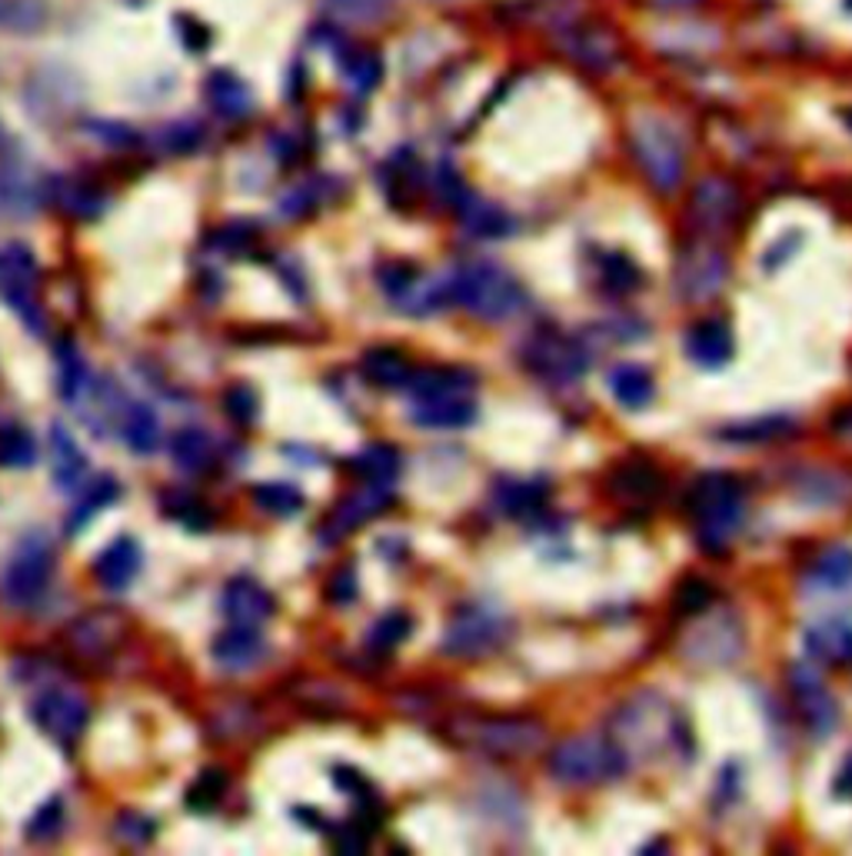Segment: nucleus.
<instances>
[{"instance_id":"7ed1b4c3","label":"nucleus","mask_w":852,"mask_h":856,"mask_svg":"<svg viewBox=\"0 0 852 856\" xmlns=\"http://www.w3.org/2000/svg\"><path fill=\"white\" fill-rule=\"evenodd\" d=\"M626 770V753L603 736H573L550 753V776L563 786H590L616 780Z\"/></svg>"},{"instance_id":"f03ea898","label":"nucleus","mask_w":852,"mask_h":856,"mask_svg":"<svg viewBox=\"0 0 852 856\" xmlns=\"http://www.w3.org/2000/svg\"><path fill=\"white\" fill-rule=\"evenodd\" d=\"M450 300L484 320H507L523 307V287L497 264H467L447 280Z\"/></svg>"},{"instance_id":"a878e982","label":"nucleus","mask_w":852,"mask_h":856,"mask_svg":"<svg viewBox=\"0 0 852 856\" xmlns=\"http://www.w3.org/2000/svg\"><path fill=\"white\" fill-rule=\"evenodd\" d=\"M48 21V0H0V31L4 34H41Z\"/></svg>"},{"instance_id":"6e6d98bb","label":"nucleus","mask_w":852,"mask_h":856,"mask_svg":"<svg viewBox=\"0 0 852 856\" xmlns=\"http://www.w3.org/2000/svg\"><path fill=\"white\" fill-rule=\"evenodd\" d=\"M845 121H849V127H852V111H849V114H845Z\"/></svg>"},{"instance_id":"4468645a","label":"nucleus","mask_w":852,"mask_h":856,"mask_svg":"<svg viewBox=\"0 0 852 856\" xmlns=\"http://www.w3.org/2000/svg\"><path fill=\"white\" fill-rule=\"evenodd\" d=\"M220 610L230 623L237 627H260L273 617L277 604L273 597L250 577H237L224 587V597H220Z\"/></svg>"},{"instance_id":"79ce46f5","label":"nucleus","mask_w":852,"mask_h":856,"mask_svg":"<svg viewBox=\"0 0 852 856\" xmlns=\"http://www.w3.org/2000/svg\"><path fill=\"white\" fill-rule=\"evenodd\" d=\"M789 431V420L782 416H762V420H739L732 426H726L723 437L736 441V444H759V441H772L779 434Z\"/></svg>"},{"instance_id":"864d4df0","label":"nucleus","mask_w":852,"mask_h":856,"mask_svg":"<svg viewBox=\"0 0 852 856\" xmlns=\"http://www.w3.org/2000/svg\"><path fill=\"white\" fill-rule=\"evenodd\" d=\"M835 793L845 796V800H852V753L842 760V770H839V776H835Z\"/></svg>"},{"instance_id":"39448f33","label":"nucleus","mask_w":852,"mask_h":856,"mask_svg":"<svg viewBox=\"0 0 852 856\" xmlns=\"http://www.w3.org/2000/svg\"><path fill=\"white\" fill-rule=\"evenodd\" d=\"M633 154L659 194H673L686 174V154L676 131L656 117H646L633 127Z\"/></svg>"},{"instance_id":"9b49d317","label":"nucleus","mask_w":852,"mask_h":856,"mask_svg":"<svg viewBox=\"0 0 852 856\" xmlns=\"http://www.w3.org/2000/svg\"><path fill=\"white\" fill-rule=\"evenodd\" d=\"M726 277V257L706 244H693L676 260V293L683 300H703L719 290Z\"/></svg>"},{"instance_id":"58836bf2","label":"nucleus","mask_w":852,"mask_h":856,"mask_svg":"<svg viewBox=\"0 0 852 856\" xmlns=\"http://www.w3.org/2000/svg\"><path fill=\"white\" fill-rule=\"evenodd\" d=\"M38 464V444L24 426H4L0 431V467H34Z\"/></svg>"},{"instance_id":"dca6fc26","label":"nucleus","mask_w":852,"mask_h":856,"mask_svg":"<svg viewBox=\"0 0 852 856\" xmlns=\"http://www.w3.org/2000/svg\"><path fill=\"white\" fill-rule=\"evenodd\" d=\"M560 44H563V51L570 54V61H576V64H583V68H590V71H610V68L616 64V54H620V48H616V41H613L610 31L583 28V24L563 31V34H560Z\"/></svg>"},{"instance_id":"5fc2aeb1","label":"nucleus","mask_w":852,"mask_h":856,"mask_svg":"<svg viewBox=\"0 0 852 856\" xmlns=\"http://www.w3.org/2000/svg\"><path fill=\"white\" fill-rule=\"evenodd\" d=\"M646 4H653L659 11H693L703 4V0H646Z\"/></svg>"},{"instance_id":"c9c22d12","label":"nucleus","mask_w":852,"mask_h":856,"mask_svg":"<svg viewBox=\"0 0 852 856\" xmlns=\"http://www.w3.org/2000/svg\"><path fill=\"white\" fill-rule=\"evenodd\" d=\"M809 580H812L815 590H839V587H849V580H852V550L832 547V550L819 554L815 564H812Z\"/></svg>"},{"instance_id":"c85d7f7f","label":"nucleus","mask_w":852,"mask_h":856,"mask_svg":"<svg viewBox=\"0 0 852 856\" xmlns=\"http://www.w3.org/2000/svg\"><path fill=\"white\" fill-rule=\"evenodd\" d=\"M51 197L64 214L81 217V220H94L104 210V194L97 187L84 184V181H58L51 187Z\"/></svg>"},{"instance_id":"37998d69","label":"nucleus","mask_w":852,"mask_h":856,"mask_svg":"<svg viewBox=\"0 0 852 856\" xmlns=\"http://www.w3.org/2000/svg\"><path fill=\"white\" fill-rule=\"evenodd\" d=\"M61 826H64V800H61V796H51L44 806L34 809V816H31L28 826H24V836H28L31 843H48V839H54V836L61 833Z\"/></svg>"},{"instance_id":"412c9836","label":"nucleus","mask_w":852,"mask_h":856,"mask_svg":"<svg viewBox=\"0 0 852 856\" xmlns=\"http://www.w3.org/2000/svg\"><path fill=\"white\" fill-rule=\"evenodd\" d=\"M736 190L726 184V181H719V177H709V181H703L699 187H696V194H693V217L696 220H703L706 227H726L729 220H732V214H736Z\"/></svg>"},{"instance_id":"7c9ffc66","label":"nucleus","mask_w":852,"mask_h":856,"mask_svg":"<svg viewBox=\"0 0 852 856\" xmlns=\"http://www.w3.org/2000/svg\"><path fill=\"white\" fill-rule=\"evenodd\" d=\"M117 497H121V484H117L114 477H97L94 484H87V491L81 494L77 507H74L71 517H67V534H71V537L81 534V527H87L91 517L101 514L104 507L117 504Z\"/></svg>"},{"instance_id":"f8f14e48","label":"nucleus","mask_w":852,"mask_h":856,"mask_svg":"<svg viewBox=\"0 0 852 856\" xmlns=\"http://www.w3.org/2000/svg\"><path fill=\"white\" fill-rule=\"evenodd\" d=\"M527 363L540 377H547L550 383H573L586 370V353H583V347L576 340H567V337H557V333H543V337L530 340Z\"/></svg>"},{"instance_id":"2f4dec72","label":"nucleus","mask_w":852,"mask_h":856,"mask_svg":"<svg viewBox=\"0 0 852 856\" xmlns=\"http://www.w3.org/2000/svg\"><path fill=\"white\" fill-rule=\"evenodd\" d=\"M174 464L187 474H200L210 461H214V441L200 426H184V431L174 437L170 444Z\"/></svg>"},{"instance_id":"ea45409f","label":"nucleus","mask_w":852,"mask_h":856,"mask_svg":"<svg viewBox=\"0 0 852 856\" xmlns=\"http://www.w3.org/2000/svg\"><path fill=\"white\" fill-rule=\"evenodd\" d=\"M253 504L273 517H293L303 510V494L290 484H260L253 491Z\"/></svg>"},{"instance_id":"2eb2a0df","label":"nucleus","mask_w":852,"mask_h":856,"mask_svg":"<svg viewBox=\"0 0 852 856\" xmlns=\"http://www.w3.org/2000/svg\"><path fill=\"white\" fill-rule=\"evenodd\" d=\"M144 567V557H141V544L134 537H117L111 547L101 550V557L94 560V580L104 587V590H127L137 574Z\"/></svg>"},{"instance_id":"1a4fd4ad","label":"nucleus","mask_w":852,"mask_h":856,"mask_svg":"<svg viewBox=\"0 0 852 856\" xmlns=\"http://www.w3.org/2000/svg\"><path fill=\"white\" fill-rule=\"evenodd\" d=\"M413 423L426 426V431H457L477 420V400L470 390H430V393H413L409 406Z\"/></svg>"},{"instance_id":"b1692460","label":"nucleus","mask_w":852,"mask_h":856,"mask_svg":"<svg viewBox=\"0 0 852 856\" xmlns=\"http://www.w3.org/2000/svg\"><path fill=\"white\" fill-rule=\"evenodd\" d=\"M51 447H54V484L61 491H77L84 474H87V457H84V451L77 447V441L71 437V431L64 423H54Z\"/></svg>"},{"instance_id":"49530a36","label":"nucleus","mask_w":852,"mask_h":856,"mask_svg":"<svg viewBox=\"0 0 852 856\" xmlns=\"http://www.w3.org/2000/svg\"><path fill=\"white\" fill-rule=\"evenodd\" d=\"M224 410H227V416H230L233 423L250 426V423L257 420L260 400H257V393H253L250 386H230V390L224 393Z\"/></svg>"},{"instance_id":"f257e3e1","label":"nucleus","mask_w":852,"mask_h":856,"mask_svg":"<svg viewBox=\"0 0 852 856\" xmlns=\"http://www.w3.org/2000/svg\"><path fill=\"white\" fill-rule=\"evenodd\" d=\"M689 514H693V527L703 547L709 550H723L746 514V494L742 484L729 474H703L693 491H689Z\"/></svg>"},{"instance_id":"6e6552de","label":"nucleus","mask_w":852,"mask_h":856,"mask_svg":"<svg viewBox=\"0 0 852 856\" xmlns=\"http://www.w3.org/2000/svg\"><path fill=\"white\" fill-rule=\"evenodd\" d=\"M31 713H34V723H38L51 740H58L61 746H71V743L84 733V726H87V720H91L87 700H84L81 693L61 690V687H58V690H44V693L34 700Z\"/></svg>"},{"instance_id":"09e8293b","label":"nucleus","mask_w":852,"mask_h":856,"mask_svg":"<svg viewBox=\"0 0 852 856\" xmlns=\"http://www.w3.org/2000/svg\"><path fill=\"white\" fill-rule=\"evenodd\" d=\"M164 144H167V151H174V154H190V151H197V144H200V127H197V124H174V127L164 134Z\"/></svg>"},{"instance_id":"603ef678","label":"nucleus","mask_w":852,"mask_h":856,"mask_svg":"<svg viewBox=\"0 0 852 856\" xmlns=\"http://www.w3.org/2000/svg\"><path fill=\"white\" fill-rule=\"evenodd\" d=\"M180 24H184V31H180V38H184V44L190 48V51H204L207 44H210V31L204 28V24H197L194 18H180Z\"/></svg>"},{"instance_id":"ddd939ff","label":"nucleus","mask_w":852,"mask_h":856,"mask_svg":"<svg viewBox=\"0 0 852 856\" xmlns=\"http://www.w3.org/2000/svg\"><path fill=\"white\" fill-rule=\"evenodd\" d=\"M789 687H792V697H796L806 723L812 726V733H829L835 726L839 710H835V700L829 697V690L822 687V680L815 677V670L806 663H796L789 670Z\"/></svg>"},{"instance_id":"473e14b6","label":"nucleus","mask_w":852,"mask_h":856,"mask_svg":"<svg viewBox=\"0 0 852 856\" xmlns=\"http://www.w3.org/2000/svg\"><path fill=\"white\" fill-rule=\"evenodd\" d=\"M353 471L373 484V487H389L399 474V454L386 444H373V447H363L356 457H353Z\"/></svg>"},{"instance_id":"72a5a7b5","label":"nucleus","mask_w":852,"mask_h":856,"mask_svg":"<svg viewBox=\"0 0 852 856\" xmlns=\"http://www.w3.org/2000/svg\"><path fill=\"white\" fill-rule=\"evenodd\" d=\"M460 207H464V227L477 237H503L513 230V220L500 207H490L470 194L460 197Z\"/></svg>"},{"instance_id":"bb28decb","label":"nucleus","mask_w":852,"mask_h":856,"mask_svg":"<svg viewBox=\"0 0 852 856\" xmlns=\"http://www.w3.org/2000/svg\"><path fill=\"white\" fill-rule=\"evenodd\" d=\"M610 390L613 396L626 406V410H640L653 400L656 386H653V377L646 367L640 363H620L613 373H610Z\"/></svg>"},{"instance_id":"393cba45","label":"nucleus","mask_w":852,"mask_h":856,"mask_svg":"<svg viewBox=\"0 0 852 856\" xmlns=\"http://www.w3.org/2000/svg\"><path fill=\"white\" fill-rule=\"evenodd\" d=\"M124 441L134 454L150 457L160 447V416L150 403H131L124 413Z\"/></svg>"},{"instance_id":"4c0bfd02","label":"nucleus","mask_w":852,"mask_h":856,"mask_svg":"<svg viewBox=\"0 0 852 856\" xmlns=\"http://www.w3.org/2000/svg\"><path fill=\"white\" fill-rule=\"evenodd\" d=\"M227 783H230L227 770H220V766H204V770H200V776L187 786V796H184V800H187V806H190V809L207 813V809H214V806L224 800Z\"/></svg>"},{"instance_id":"3c124183","label":"nucleus","mask_w":852,"mask_h":856,"mask_svg":"<svg viewBox=\"0 0 852 856\" xmlns=\"http://www.w3.org/2000/svg\"><path fill=\"white\" fill-rule=\"evenodd\" d=\"M326 597H330L333 604H350V600L356 597V577H353V567H343V570H336V574H333Z\"/></svg>"},{"instance_id":"9d476101","label":"nucleus","mask_w":852,"mask_h":856,"mask_svg":"<svg viewBox=\"0 0 852 856\" xmlns=\"http://www.w3.org/2000/svg\"><path fill=\"white\" fill-rule=\"evenodd\" d=\"M467 736L497 756H527L543 746V730L533 720H480L467 726Z\"/></svg>"},{"instance_id":"8fccbe9b","label":"nucleus","mask_w":852,"mask_h":856,"mask_svg":"<svg viewBox=\"0 0 852 856\" xmlns=\"http://www.w3.org/2000/svg\"><path fill=\"white\" fill-rule=\"evenodd\" d=\"M117 833H121L127 843L141 846V843H147V839L154 836V823L144 819V816H137V813H124L121 823H117Z\"/></svg>"},{"instance_id":"6ab92c4d","label":"nucleus","mask_w":852,"mask_h":856,"mask_svg":"<svg viewBox=\"0 0 852 856\" xmlns=\"http://www.w3.org/2000/svg\"><path fill=\"white\" fill-rule=\"evenodd\" d=\"M204 97L214 107V114L224 117V121H243L253 111L250 87L237 74H230V71H214L207 78V84H204Z\"/></svg>"},{"instance_id":"cd10ccee","label":"nucleus","mask_w":852,"mask_h":856,"mask_svg":"<svg viewBox=\"0 0 852 856\" xmlns=\"http://www.w3.org/2000/svg\"><path fill=\"white\" fill-rule=\"evenodd\" d=\"M550 487L543 481H500L497 487V501L500 510L510 517H533L537 510H543Z\"/></svg>"},{"instance_id":"423d86ee","label":"nucleus","mask_w":852,"mask_h":856,"mask_svg":"<svg viewBox=\"0 0 852 856\" xmlns=\"http://www.w3.org/2000/svg\"><path fill=\"white\" fill-rule=\"evenodd\" d=\"M507 630L510 627L497 610L464 607L444 633V653H450V657H484L507 640Z\"/></svg>"},{"instance_id":"de8ad7c7","label":"nucleus","mask_w":852,"mask_h":856,"mask_svg":"<svg viewBox=\"0 0 852 856\" xmlns=\"http://www.w3.org/2000/svg\"><path fill=\"white\" fill-rule=\"evenodd\" d=\"M87 134L107 147H134L137 144V131H131L127 124H117V121H87Z\"/></svg>"},{"instance_id":"e433bc0d","label":"nucleus","mask_w":852,"mask_h":856,"mask_svg":"<svg viewBox=\"0 0 852 856\" xmlns=\"http://www.w3.org/2000/svg\"><path fill=\"white\" fill-rule=\"evenodd\" d=\"M58 390L67 403H77V396L87 390V363L81 357V350L71 343V340H61L58 343Z\"/></svg>"},{"instance_id":"20e7f679","label":"nucleus","mask_w":852,"mask_h":856,"mask_svg":"<svg viewBox=\"0 0 852 856\" xmlns=\"http://www.w3.org/2000/svg\"><path fill=\"white\" fill-rule=\"evenodd\" d=\"M54 574V547L44 534H28L18 540L4 574H0V597L8 607H31L44 597Z\"/></svg>"},{"instance_id":"a18cd8bd","label":"nucleus","mask_w":852,"mask_h":856,"mask_svg":"<svg viewBox=\"0 0 852 856\" xmlns=\"http://www.w3.org/2000/svg\"><path fill=\"white\" fill-rule=\"evenodd\" d=\"M603 283L613 290V293H623V290H633L640 283V270L630 257L623 254H610L606 264H603Z\"/></svg>"},{"instance_id":"a211bd4d","label":"nucleus","mask_w":852,"mask_h":856,"mask_svg":"<svg viewBox=\"0 0 852 856\" xmlns=\"http://www.w3.org/2000/svg\"><path fill=\"white\" fill-rule=\"evenodd\" d=\"M386 501H389L386 487H373V484H366V491H360V494L346 497V501L333 510V517H330V520H326V527H323V540H326V544H333V540H340V537L353 534L360 524H366L370 517H376V514L386 507Z\"/></svg>"},{"instance_id":"c756f323","label":"nucleus","mask_w":852,"mask_h":856,"mask_svg":"<svg viewBox=\"0 0 852 856\" xmlns=\"http://www.w3.org/2000/svg\"><path fill=\"white\" fill-rule=\"evenodd\" d=\"M363 377L376 386H403L409 383L413 377V367L409 360L399 353V350H389V347H376L363 357Z\"/></svg>"},{"instance_id":"c03bdc74","label":"nucleus","mask_w":852,"mask_h":856,"mask_svg":"<svg viewBox=\"0 0 852 856\" xmlns=\"http://www.w3.org/2000/svg\"><path fill=\"white\" fill-rule=\"evenodd\" d=\"M409 630H413V620H409L403 610H393V613L380 617V620L370 627L366 643H370L373 650H393L396 643H403V640L409 637Z\"/></svg>"},{"instance_id":"a19ab883","label":"nucleus","mask_w":852,"mask_h":856,"mask_svg":"<svg viewBox=\"0 0 852 856\" xmlns=\"http://www.w3.org/2000/svg\"><path fill=\"white\" fill-rule=\"evenodd\" d=\"M323 4L346 24H373L393 11V0H323Z\"/></svg>"},{"instance_id":"f3484780","label":"nucleus","mask_w":852,"mask_h":856,"mask_svg":"<svg viewBox=\"0 0 852 856\" xmlns=\"http://www.w3.org/2000/svg\"><path fill=\"white\" fill-rule=\"evenodd\" d=\"M686 357L703 370H719L732 360V330L723 320H699L686 330Z\"/></svg>"},{"instance_id":"f704fd0d","label":"nucleus","mask_w":852,"mask_h":856,"mask_svg":"<svg viewBox=\"0 0 852 856\" xmlns=\"http://www.w3.org/2000/svg\"><path fill=\"white\" fill-rule=\"evenodd\" d=\"M340 74L353 94H370V91H376V84L383 78V61L373 51H350L340 61Z\"/></svg>"},{"instance_id":"4be33fe9","label":"nucleus","mask_w":852,"mask_h":856,"mask_svg":"<svg viewBox=\"0 0 852 856\" xmlns=\"http://www.w3.org/2000/svg\"><path fill=\"white\" fill-rule=\"evenodd\" d=\"M806 653L819 663H852V623L829 620L806 633Z\"/></svg>"},{"instance_id":"5701e85b","label":"nucleus","mask_w":852,"mask_h":856,"mask_svg":"<svg viewBox=\"0 0 852 856\" xmlns=\"http://www.w3.org/2000/svg\"><path fill=\"white\" fill-rule=\"evenodd\" d=\"M77 84H81V81L64 71L61 81H58V91H54V87H51V68H48V71H41V74L31 78L24 97L31 101L34 114H51V107H58V117H61V114H71V107L77 104V94H81Z\"/></svg>"},{"instance_id":"0eeeda50","label":"nucleus","mask_w":852,"mask_h":856,"mask_svg":"<svg viewBox=\"0 0 852 856\" xmlns=\"http://www.w3.org/2000/svg\"><path fill=\"white\" fill-rule=\"evenodd\" d=\"M0 297H4L34 333L44 330V313L38 303V264L24 247L0 250Z\"/></svg>"},{"instance_id":"aec40b11","label":"nucleus","mask_w":852,"mask_h":856,"mask_svg":"<svg viewBox=\"0 0 852 856\" xmlns=\"http://www.w3.org/2000/svg\"><path fill=\"white\" fill-rule=\"evenodd\" d=\"M263 657V640L257 633V627H230L227 633H220L214 640V660L224 670H247Z\"/></svg>"}]
</instances>
